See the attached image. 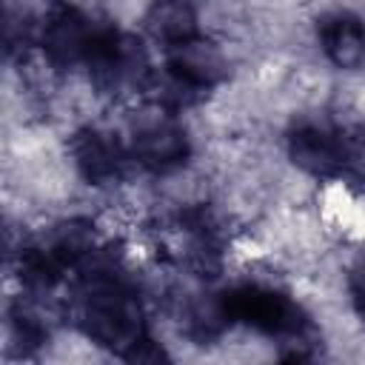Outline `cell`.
I'll return each instance as SVG.
<instances>
[{"label":"cell","instance_id":"obj_12","mask_svg":"<svg viewBox=\"0 0 365 365\" xmlns=\"http://www.w3.org/2000/svg\"><path fill=\"white\" fill-rule=\"evenodd\" d=\"M91 245H94V237H91V228L86 222H66L54 231L51 237V245L48 251L66 265H77L83 262L88 254H91Z\"/></svg>","mask_w":365,"mask_h":365},{"label":"cell","instance_id":"obj_14","mask_svg":"<svg viewBox=\"0 0 365 365\" xmlns=\"http://www.w3.org/2000/svg\"><path fill=\"white\" fill-rule=\"evenodd\" d=\"M351 297H354V305H356L359 317L365 319V262L351 274Z\"/></svg>","mask_w":365,"mask_h":365},{"label":"cell","instance_id":"obj_10","mask_svg":"<svg viewBox=\"0 0 365 365\" xmlns=\"http://www.w3.org/2000/svg\"><path fill=\"white\" fill-rule=\"evenodd\" d=\"M145 31L163 46H180L197 37V11L188 0H154L145 14Z\"/></svg>","mask_w":365,"mask_h":365},{"label":"cell","instance_id":"obj_7","mask_svg":"<svg viewBox=\"0 0 365 365\" xmlns=\"http://www.w3.org/2000/svg\"><path fill=\"white\" fill-rule=\"evenodd\" d=\"M288 157L311 177L342 174V137L322 125H297L288 137Z\"/></svg>","mask_w":365,"mask_h":365},{"label":"cell","instance_id":"obj_4","mask_svg":"<svg viewBox=\"0 0 365 365\" xmlns=\"http://www.w3.org/2000/svg\"><path fill=\"white\" fill-rule=\"evenodd\" d=\"M131 151L148 171L165 174L188 160V137L182 125L163 106L143 111L131 128Z\"/></svg>","mask_w":365,"mask_h":365},{"label":"cell","instance_id":"obj_8","mask_svg":"<svg viewBox=\"0 0 365 365\" xmlns=\"http://www.w3.org/2000/svg\"><path fill=\"white\" fill-rule=\"evenodd\" d=\"M68 151H71V160H74L80 177L91 185H108V182L120 180V174H123L125 157H123L120 143L97 128H80L71 137Z\"/></svg>","mask_w":365,"mask_h":365},{"label":"cell","instance_id":"obj_1","mask_svg":"<svg viewBox=\"0 0 365 365\" xmlns=\"http://www.w3.org/2000/svg\"><path fill=\"white\" fill-rule=\"evenodd\" d=\"M77 322L97 345L125 359H134L137 351L151 339L137 297L120 277L108 271L86 274L77 294Z\"/></svg>","mask_w":365,"mask_h":365},{"label":"cell","instance_id":"obj_2","mask_svg":"<svg viewBox=\"0 0 365 365\" xmlns=\"http://www.w3.org/2000/svg\"><path fill=\"white\" fill-rule=\"evenodd\" d=\"M217 314L225 322H242L259 334L288 339L291 345H305L308 317L282 291L268 285H237L225 291L217 302Z\"/></svg>","mask_w":365,"mask_h":365},{"label":"cell","instance_id":"obj_13","mask_svg":"<svg viewBox=\"0 0 365 365\" xmlns=\"http://www.w3.org/2000/svg\"><path fill=\"white\" fill-rule=\"evenodd\" d=\"M342 171L365 182V125L342 137Z\"/></svg>","mask_w":365,"mask_h":365},{"label":"cell","instance_id":"obj_9","mask_svg":"<svg viewBox=\"0 0 365 365\" xmlns=\"http://www.w3.org/2000/svg\"><path fill=\"white\" fill-rule=\"evenodd\" d=\"M322 51L339 68H359L365 63V23L351 11L325 14L317 26Z\"/></svg>","mask_w":365,"mask_h":365},{"label":"cell","instance_id":"obj_11","mask_svg":"<svg viewBox=\"0 0 365 365\" xmlns=\"http://www.w3.org/2000/svg\"><path fill=\"white\" fill-rule=\"evenodd\" d=\"M17 271L23 285H29L31 291H48L60 279L63 262L48 248H26L17 259Z\"/></svg>","mask_w":365,"mask_h":365},{"label":"cell","instance_id":"obj_6","mask_svg":"<svg viewBox=\"0 0 365 365\" xmlns=\"http://www.w3.org/2000/svg\"><path fill=\"white\" fill-rule=\"evenodd\" d=\"M91 37H94V26L77 6H71L66 0L46 3L43 17L37 23V40L54 66L83 63Z\"/></svg>","mask_w":365,"mask_h":365},{"label":"cell","instance_id":"obj_5","mask_svg":"<svg viewBox=\"0 0 365 365\" xmlns=\"http://www.w3.org/2000/svg\"><path fill=\"white\" fill-rule=\"evenodd\" d=\"M225 77V60L220 48L200 34L171 46L165 63V86L174 91V103H185L194 94L214 88Z\"/></svg>","mask_w":365,"mask_h":365},{"label":"cell","instance_id":"obj_3","mask_svg":"<svg viewBox=\"0 0 365 365\" xmlns=\"http://www.w3.org/2000/svg\"><path fill=\"white\" fill-rule=\"evenodd\" d=\"M83 63L88 66L91 83L108 94L143 86L148 77V60L140 40L114 29H94Z\"/></svg>","mask_w":365,"mask_h":365}]
</instances>
